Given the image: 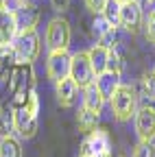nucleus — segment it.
<instances>
[{
  "label": "nucleus",
  "mask_w": 155,
  "mask_h": 157,
  "mask_svg": "<svg viewBox=\"0 0 155 157\" xmlns=\"http://www.w3.org/2000/svg\"><path fill=\"white\" fill-rule=\"evenodd\" d=\"M37 111H40V101H37V94L29 92L26 103L20 105L13 111V131L17 133V137L22 140H31L37 133Z\"/></svg>",
  "instance_id": "f257e3e1"
},
{
  "label": "nucleus",
  "mask_w": 155,
  "mask_h": 157,
  "mask_svg": "<svg viewBox=\"0 0 155 157\" xmlns=\"http://www.w3.org/2000/svg\"><path fill=\"white\" fill-rule=\"evenodd\" d=\"M109 107L111 113L118 122H129L131 118L138 111V96H135V90L131 85H118L114 90L111 98H109Z\"/></svg>",
  "instance_id": "f03ea898"
},
{
  "label": "nucleus",
  "mask_w": 155,
  "mask_h": 157,
  "mask_svg": "<svg viewBox=\"0 0 155 157\" xmlns=\"http://www.w3.org/2000/svg\"><path fill=\"white\" fill-rule=\"evenodd\" d=\"M13 59L20 63H33L42 52V44H40V35H37L35 29H24V31H17L13 44Z\"/></svg>",
  "instance_id": "7ed1b4c3"
},
{
  "label": "nucleus",
  "mask_w": 155,
  "mask_h": 157,
  "mask_svg": "<svg viewBox=\"0 0 155 157\" xmlns=\"http://www.w3.org/2000/svg\"><path fill=\"white\" fill-rule=\"evenodd\" d=\"M74 85L79 87V90H85L94 83V70H92V63H90V55L87 50H79V52H74L72 59H70V74H68Z\"/></svg>",
  "instance_id": "20e7f679"
},
{
  "label": "nucleus",
  "mask_w": 155,
  "mask_h": 157,
  "mask_svg": "<svg viewBox=\"0 0 155 157\" xmlns=\"http://www.w3.org/2000/svg\"><path fill=\"white\" fill-rule=\"evenodd\" d=\"M72 39V31L68 20L64 17H52L46 26V46L48 50H68Z\"/></svg>",
  "instance_id": "39448f33"
},
{
  "label": "nucleus",
  "mask_w": 155,
  "mask_h": 157,
  "mask_svg": "<svg viewBox=\"0 0 155 157\" xmlns=\"http://www.w3.org/2000/svg\"><path fill=\"white\" fill-rule=\"evenodd\" d=\"M81 155L87 157H111V140L107 131L96 127L94 131L87 133V137L81 144Z\"/></svg>",
  "instance_id": "423d86ee"
},
{
  "label": "nucleus",
  "mask_w": 155,
  "mask_h": 157,
  "mask_svg": "<svg viewBox=\"0 0 155 157\" xmlns=\"http://www.w3.org/2000/svg\"><path fill=\"white\" fill-rule=\"evenodd\" d=\"M133 124L142 142H153L155 140V107L153 105L140 107L133 116Z\"/></svg>",
  "instance_id": "0eeeda50"
},
{
  "label": "nucleus",
  "mask_w": 155,
  "mask_h": 157,
  "mask_svg": "<svg viewBox=\"0 0 155 157\" xmlns=\"http://www.w3.org/2000/svg\"><path fill=\"white\" fill-rule=\"evenodd\" d=\"M144 24V15H142V7L138 0H131V2L120 5V20H118V26H122L127 33L135 35Z\"/></svg>",
  "instance_id": "6e6552de"
},
{
  "label": "nucleus",
  "mask_w": 155,
  "mask_h": 157,
  "mask_svg": "<svg viewBox=\"0 0 155 157\" xmlns=\"http://www.w3.org/2000/svg\"><path fill=\"white\" fill-rule=\"evenodd\" d=\"M13 11V17H15V24H17V31H24V29H35L37 20H40V11L35 9L33 2L29 0H13V7H7Z\"/></svg>",
  "instance_id": "1a4fd4ad"
},
{
  "label": "nucleus",
  "mask_w": 155,
  "mask_h": 157,
  "mask_svg": "<svg viewBox=\"0 0 155 157\" xmlns=\"http://www.w3.org/2000/svg\"><path fill=\"white\" fill-rule=\"evenodd\" d=\"M70 59L72 55L68 50H50L48 59H46V74L52 81L66 78L70 74Z\"/></svg>",
  "instance_id": "9d476101"
},
{
  "label": "nucleus",
  "mask_w": 155,
  "mask_h": 157,
  "mask_svg": "<svg viewBox=\"0 0 155 157\" xmlns=\"http://www.w3.org/2000/svg\"><path fill=\"white\" fill-rule=\"evenodd\" d=\"M15 35H17V24H15L13 11L7 7H0V48L11 46Z\"/></svg>",
  "instance_id": "9b49d317"
},
{
  "label": "nucleus",
  "mask_w": 155,
  "mask_h": 157,
  "mask_svg": "<svg viewBox=\"0 0 155 157\" xmlns=\"http://www.w3.org/2000/svg\"><path fill=\"white\" fill-rule=\"evenodd\" d=\"M55 94H57V103L61 107H72L76 103V94H79V87L74 85V81L70 76L59 78L55 81Z\"/></svg>",
  "instance_id": "f8f14e48"
},
{
  "label": "nucleus",
  "mask_w": 155,
  "mask_h": 157,
  "mask_svg": "<svg viewBox=\"0 0 155 157\" xmlns=\"http://www.w3.org/2000/svg\"><path fill=\"white\" fill-rule=\"evenodd\" d=\"M92 33L96 37V42H99V46H105V48H114V39H116V26L109 24L107 20L103 15H96L94 24H92Z\"/></svg>",
  "instance_id": "ddd939ff"
},
{
  "label": "nucleus",
  "mask_w": 155,
  "mask_h": 157,
  "mask_svg": "<svg viewBox=\"0 0 155 157\" xmlns=\"http://www.w3.org/2000/svg\"><path fill=\"white\" fill-rule=\"evenodd\" d=\"M94 85H96V90L101 92V96L105 98H111V94H114V90L120 85V74H116V72H109V70H105L103 74H99L94 78Z\"/></svg>",
  "instance_id": "4468645a"
},
{
  "label": "nucleus",
  "mask_w": 155,
  "mask_h": 157,
  "mask_svg": "<svg viewBox=\"0 0 155 157\" xmlns=\"http://www.w3.org/2000/svg\"><path fill=\"white\" fill-rule=\"evenodd\" d=\"M90 55V63H92V70H94V76H99L107 70V57H109V48L105 46H99L96 44L92 50H87Z\"/></svg>",
  "instance_id": "2eb2a0df"
},
{
  "label": "nucleus",
  "mask_w": 155,
  "mask_h": 157,
  "mask_svg": "<svg viewBox=\"0 0 155 157\" xmlns=\"http://www.w3.org/2000/svg\"><path fill=\"white\" fill-rule=\"evenodd\" d=\"M103 105H105V98L101 96V92L96 90L94 83H92L90 87L83 90V107H85V109H90V111H94V113H99V116H101Z\"/></svg>",
  "instance_id": "dca6fc26"
},
{
  "label": "nucleus",
  "mask_w": 155,
  "mask_h": 157,
  "mask_svg": "<svg viewBox=\"0 0 155 157\" xmlns=\"http://www.w3.org/2000/svg\"><path fill=\"white\" fill-rule=\"evenodd\" d=\"M76 122H79V129L83 133H90L99 127V113H94L90 109H85L83 105L79 107V113H76Z\"/></svg>",
  "instance_id": "f3484780"
},
{
  "label": "nucleus",
  "mask_w": 155,
  "mask_h": 157,
  "mask_svg": "<svg viewBox=\"0 0 155 157\" xmlns=\"http://www.w3.org/2000/svg\"><path fill=\"white\" fill-rule=\"evenodd\" d=\"M0 157H22L20 140L13 137V135L0 137Z\"/></svg>",
  "instance_id": "a211bd4d"
},
{
  "label": "nucleus",
  "mask_w": 155,
  "mask_h": 157,
  "mask_svg": "<svg viewBox=\"0 0 155 157\" xmlns=\"http://www.w3.org/2000/svg\"><path fill=\"white\" fill-rule=\"evenodd\" d=\"M140 90H142V96L149 103H155V72H144L142 74Z\"/></svg>",
  "instance_id": "6ab92c4d"
},
{
  "label": "nucleus",
  "mask_w": 155,
  "mask_h": 157,
  "mask_svg": "<svg viewBox=\"0 0 155 157\" xmlns=\"http://www.w3.org/2000/svg\"><path fill=\"white\" fill-rule=\"evenodd\" d=\"M109 24L118 26V20H120V2L118 0H107L105 7H103V13H101Z\"/></svg>",
  "instance_id": "aec40b11"
},
{
  "label": "nucleus",
  "mask_w": 155,
  "mask_h": 157,
  "mask_svg": "<svg viewBox=\"0 0 155 157\" xmlns=\"http://www.w3.org/2000/svg\"><path fill=\"white\" fill-rule=\"evenodd\" d=\"M13 133V111L0 109V137H7Z\"/></svg>",
  "instance_id": "412c9836"
},
{
  "label": "nucleus",
  "mask_w": 155,
  "mask_h": 157,
  "mask_svg": "<svg viewBox=\"0 0 155 157\" xmlns=\"http://www.w3.org/2000/svg\"><path fill=\"white\" fill-rule=\"evenodd\" d=\"M131 157H155V144L153 142H138L133 148V155Z\"/></svg>",
  "instance_id": "4be33fe9"
},
{
  "label": "nucleus",
  "mask_w": 155,
  "mask_h": 157,
  "mask_svg": "<svg viewBox=\"0 0 155 157\" xmlns=\"http://www.w3.org/2000/svg\"><path fill=\"white\" fill-rule=\"evenodd\" d=\"M144 37L149 44H155V11H151L146 17H144Z\"/></svg>",
  "instance_id": "5701e85b"
},
{
  "label": "nucleus",
  "mask_w": 155,
  "mask_h": 157,
  "mask_svg": "<svg viewBox=\"0 0 155 157\" xmlns=\"http://www.w3.org/2000/svg\"><path fill=\"white\" fill-rule=\"evenodd\" d=\"M107 70L109 72H116V74H120L122 72V57L116 52L114 48H109V57H107Z\"/></svg>",
  "instance_id": "b1692460"
},
{
  "label": "nucleus",
  "mask_w": 155,
  "mask_h": 157,
  "mask_svg": "<svg viewBox=\"0 0 155 157\" xmlns=\"http://www.w3.org/2000/svg\"><path fill=\"white\" fill-rule=\"evenodd\" d=\"M83 2H85V7H87L94 15H101V13H103V7H105L107 0H83Z\"/></svg>",
  "instance_id": "393cba45"
},
{
  "label": "nucleus",
  "mask_w": 155,
  "mask_h": 157,
  "mask_svg": "<svg viewBox=\"0 0 155 157\" xmlns=\"http://www.w3.org/2000/svg\"><path fill=\"white\" fill-rule=\"evenodd\" d=\"M50 5H52L55 11H66L68 5H70V0H50Z\"/></svg>",
  "instance_id": "a878e982"
},
{
  "label": "nucleus",
  "mask_w": 155,
  "mask_h": 157,
  "mask_svg": "<svg viewBox=\"0 0 155 157\" xmlns=\"http://www.w3.org/2000/svg\"><path fill=\"white\" fill-rule=\"evenodd\" d=\"M7 5V0H0V7H5Z\"/></svg>",
  "instance_id": "bb28decb"
},
{
  "label": "nucleus",
  "mask_w": 155,
  "mask_h": 157,
  "mask_svg": "<svg viewBox=\"0 0 155 157\" xmlns=\"http://www.w3.org/2000/svg\"><path fill=\"white\" fill-rule=\"evenodd\" d=\"M118 2H120V5H125V2H131V0H118Z\"/></svg>",
  "instance_id": "cd10ccee"
},
{
  "label": "nucleus",
  "mask_w": 155,
  "mask_h": 157,
  "mask_svg": "<svg viewBox=\"0 0 155 157\" xmlns=\"http://www.w3.org/2000/svg\"><path fill=\"white\" fill-rule=\"evenodd\" d=\"M146 2H155V0H146Z\"/></svg>",
  "instance_id": "c85d7f7f"
},
{
  "label": "nucleus",
  "mask_w": 155,
  "mask_h": 157,
  "mask_svg": "<svg viewBox=\"0 0 155 157\" xmlns=\"http://www.w3.org/2000/svg\"><path fill=\"white\" fill-rule=\"evenodd\" d=\"M79 157H87V155H79Z\"/></svg>",
  "instance_id": "c756f323"
},
{
  "label": "nucleus",
  "mask_w": 155,
  "mask_h": 157,
  "mask_svg": "<svg viewBox=\"0 0 155 157\" xmlns=\"http://www.w3.org/2000/svg\"><path fill=\"white\" fill-rule=\"evenodd\" d=\"M120 157H122V155H120Z\"/></svg>",
  "instance_id": "7c9ffc66"
},
{
  "label": "nucleus",
  "mask_w": 155,
  "mask_h": 157,
  "mask_svg": "<svg viewBox=\"0 0 155 157\" xmlns=\"http://www.w3.org/2000/svg\"><path fill=\"white\" fill-rule=\"evenodd\" d=\"M153 72H155V70H153Z\"/></svg>",
  "instance_id": "2f4dec72"
}]
</instances>
